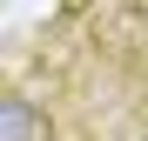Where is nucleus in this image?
I'll use <instances>...</instances> for the list:
<instances>
[{
    "label": "nucleus",
    "instance_id": "1",
    "mask_svg": "<svg viewBox=\"0 0 148 141\" xmlns=\"http://www.w3.org/2000/svg\"><path fill=\"white\" fill-rule=\"evenodd\" d=\"M0 141H34V108L20 101V94L0 101Z\"/></svg>",
    "mask_w": 148,
    "mask_h": 141
}]
</instances>
